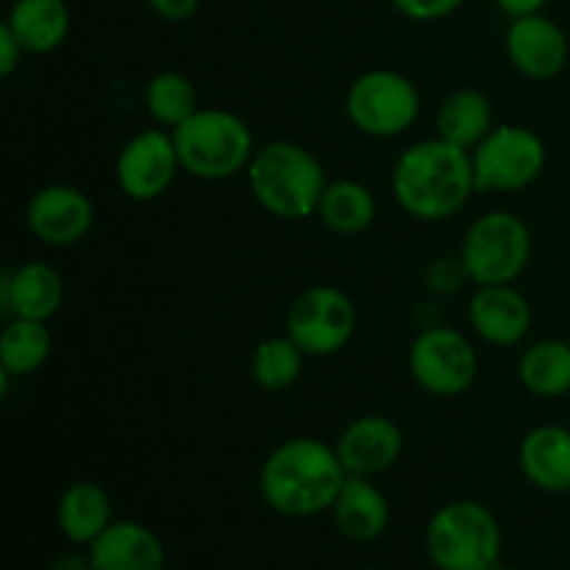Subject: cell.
<instances>
[{"label": "cell", "mask_w": 570, "mask_h": 570, "mask_svg": "<svg viewBox=\"0 0 570 570\" xmlns=\"http://www.w3.org/2000/svg\"><path fill=\"white\" fill-rule=\"evenodd\" d=\"M33 237L53 248L78 245L95 223V206L87 193L70 184H50L33 193L26 212Z\"/></svg>", "instance_id": "cell-12"}, {"label": "cell", "mask_w": 570, "mask_h": 570, "mask_svg": "<svg viewBox=\"0 0 570 570\" xmlns=\"http://www.w3.org/2000/svg\"><path fill=\"white\" fill-rule=\"evenodd\" d=\"M399 14L415 22H438L454 14L465 0H390Z\"/></svg>", "instance_id": "cell-28"}, {"label": "cell", "mask_w": 570, "mask_h": 570, "mask_svg": "<svg viewBox=\"0 0 570 570\" xmlns=\"http://www.w3.org/2000/svg\"><path fill=\"white\" fill-rule=\"evenodd\" d=\"M429 287L434 289V293H443V295H451V293H460L462 282L468 278L465 267H462V259H438L432 265V271H429Z\"/></svg>", "instance_id": "cell-29"}, {"label": "cell", "mask_w": 570, "mask_h": 570, "mask_svg": "<svg viewBox=\"0 0 570 570\" xmlns=\"http://www.w3.org/2000/svg\"><path fill=\"white\" fill-rule=\"evenodd\" d=\"M92 570H165L167 554L159 534L137 521H111L87 546Z\"/></svg>", "instance_id": "cell-17"}, {"label": "cell", "mask_w": 570, "mask_h": 570, "mask_svg": "<svg viewBox=\"0 0 570 570\" xmlns=\"http://www.w3.org/2000/svg\"><path fill=\"white\" fill-rule=\"evenodd\" d=\"M460 259L479 287L512 284L532 259V232L515 212H488L468 226Z\"/></svg>", "instance_id": "cell-6"}, {"label": "cell", "mask_w": 570, "mask_h": 570, "mask_svg": "<svg viewBox=\"0 0 570 570\" xmlns=\"http://www.w3.org/2000/svg\"><path fill=\"white\" fill-rule=\"evenodd\" d=\"M248 187L256 204L282 220H304L321 206L326 193V170L309 148L276 139L256 148L248 170Z\"/></svg>", "instance_id": "cell-3"}, {"label": "cell", "mask_w": 570, "mask_h": 570, "mask_svg": "<svg viewBox=\"0 0 570 570\" xmlns=\"http://www.w3.org/2000/svg\"><path fill=\"white\" fill-rule=\"evenodd\" d=\"M150 11L167 22H184L198 14L200 0H148Z\"/></svg>", "instance_id": "cell-30"}, {"label": "cell", "mask_w": 570, "mask_h": 570, "mask_svg": "<svg viewBox=\"0 0 570 570\" xmlns=\"http://www.w3.org/2000/svg\"><path fill=\"white\" fill-rule=\"evenodd\" d=\"M523 476L543 493H570V429L538 426L523 438L521 451Z\"/></svg>", "instance_id": "cell-18"}, {"label": "cell", "mask_w": 570, "mask_h": 570, "mask_svg": "<svg viewBox=\"0 0 570 570\" xmlns=\"http://www.w3.org/2000/svg\"><path fill=\"white\" fill-rule=\"evenodd\" d=\"M493 570H521V568H507V566H495Z\"/></svg>", "instance_id": "cell-34"}, {"label": "cell", "mask_w": 570, "mask_h": 570, "mask_svg": "<svg viewBox=\"0 0 570 570\" xmlns=\"http://www.w3.org/2000/svg\"><path fill=\"white\" fill-rule=\"evenodd\" d=\"M476 193L471 150L445 139L410 145L393 167V195L415 220L438 223L454 217Z\"/></svg>", "instance_id": "cell-2"}, {"label": "cell", "mask_w": 570, "mask_h": 570, "mask_svg": "<svg viewBox=\"0 0 570 570\" xmlns=\"http://www.w3.org/2000/svg\"><path fill=\"white\" fill-rule=\"evenodd\" d=\"M504 14L510 17H527L534 14V11H543L549 6V0H493Z\"/></svg>", "instance_id": "cell-32"}, {"label": "cell", "mask_w": 570, "mask_h": 570, "mask_svg": "<svg viewBox=\"0 0 570 570\" xmlns=\"http://www.w3.org/2000/svg\"><path fill=\"white\" fill-rule=\"evenodd\" d=\"M438 137L456 148L473 150L493 131V104L479 89H456L440 104L434 117Z\"/></svg>", "instance_id": "cell-22"}, {"label": "cell", "mask_w": 570, "mask_h": 570, "mask_svg": "<svg viewBox=\"0 0 570 570\" xmlns=\"http://www.w3.org/2000/svg\"><path fill=\"white\" fill-rule=\"evenodd\" d=\"M287 334L306 356L337 354L356 334L354 301L332 284H315L289 306Z\"/></svg>", "instance_id": "cell-10"}, {"label": "cell", "mask_w": 570, "mask_h": 570, "mask_svg": "<svg viewBox=\"0 0 570 570\" xmlns=\"http://www.w3.org/2000/svg\"><path fill=\"white\" fill-rule=\"evenodd\" d=\"M410 373L421 390L438 399L468 393L479 376V356L471 340L449 326H432L410 345Z\"/></svg>", "instance_id": "cell-9"}, {"label": "cell", "mask_w": 570, "mask_h": 570, "mask_svg": "<svg viewBox=\"0 0 570 570\" xmlns=\"http://www.w3.org/2000/svg\"><path fill=\"white\" fill-rule=\"evenodd\" d=\"M22 53H26V48H22L20 39L14 37V31L3 22V26H0V76L9 78L11 72L17 70V65H20Z\"/></svg>", "instance_id": "cell-31"}, {"label": "cell", "mask_w": 570, "mask_h": 570, "mask_svg": "<svg viewBox=\"0 0 570 570\" xmlns=\"http://www.w3.org/2000/svg\"><path fill=\"white\" fill-rule=\"evenodd\" d=\"M111 499L98 482H72L56 504V523L70 543L89 546L111 527Z\"/></svg>", "instance_id": "cell-20"}, {"label": "cell", "mask_w": 570, "mask_h": 570, "mask_svg": "<svg viewBox=\"0 0 570 570\" xmlns=\"http://www.w3.org/2000/svg\"><path fill=\"white\" fill-rule=\"evenodd\" d=\"M53 340L42 321L11 317L0 334V367L11 376H28L48 362Z\"/></svg>", "instance_id": "cell-25"}, {"label": "cell", "mask_w": 570, "mask_h": 570, "mask_svg": "<svg viewBox=\"0 0 570 570\" xmlns=\"http://www.w3.org/2000/svg\"><path fill=\"white\" fill-rule=\"evenodd\" d=\"M181 170L200 181H223L248 170L256 154L248 122L226 109H198L173 128Z\"/></svg>", "instance_id": "cell-4"}, {"label": "cell", "mask_w": 570, "mask_h": 570, "mask_svg": "<svg viewBox=\"0 0 570 570\" xmlns=\"http://www.w3.org/2000/svg\"><path fill=\"white\" fill-rule=\"evenodd\" d=\"M360 570H376V568H360Z\"/></svg>", "instance_id": "cell-35"}, {"label": "cell", "mask_w": 570, "mask_h": 570, "mask_svg": "<svg viewBox=\"0 0 570 570\" xmlns=\"http://www.w3.org/2000/svg\"><path fill=\"white\" fill-rule=\"evenodd\" d=\"M345 115L367 137H401L421 115V92L404 72L379 67L354 78L345 95Z\"/></svg>", "instance_id": "cell-7"}, {"label": "cell", "mask_w": 570, "mask_h": 570, "mask_svg": "<svg viewBox=\"0 0 570 570\" xmlns=\"http://www.w3.org/2000/svg\"><path fill=\"white\" fill-rule=\"evenodd\" d=\"M468 321L484 343L507 348L527 340L532 328V306L527 295L518 293L512 284H490V287H476V293L471 295Z\"/></svg>", "instance_id": "cell-16"}, {"label": "cell", "mask_w": 570, "mask_h": 570, "mask_svg": "<svg viewBox=\"0 0 570 570\" xmlns=\"http://www.w3.org/2000/svg\"><path fill=\"white\" fill-rule=\"evenodd\" d=\"M306 354L301 345L295 343L289 334L284 337H267L262 340L250 356V373L254 382L267 393H282V390L293 387L304 373Z\"/></svg>", "instance_id": "cell-26"}, {"label": "cell", "mask_w": 570, "mask_h": 570, "mask_svg": "<svg viewBox=\"0 0 570 570\" xmlns=\"http://www.w3.org/2000/svg\"><path fill=\"white\" fill-rule=\"evenodd\" d=\"M145 109L159 126L173 131L200 109L195 83L184 72H156L148 87H145Z\"/></svg>", "instance_id": "cell-27"}, {"label": "cell", "mask_w": 570, "mask_h": 570, "mask_svg": "<svg viewBox=\"0 0 570 570\" xmlns=\"http://www.w3.org/2000/svg\"><path fill=\"white\" fill-rule=\"evenodd\" d=\"M50 570H92L89 554H78V551H67V554L56 557Z\"/></svg>", "instance_id": "cell-33"}, {"label": "cell", "mask_w": 570, "mask_h": 570, "mask_svg": "<svg viewBox=\"0 0 570 570\" xmlns=\"http://www.w3.org/2000/svg\"><path fill=\"white\" fill-rule=\"evenodd\" d=\"M65 304V282L59 271L45 262H22L20 267H6L0 276V312L6 321L48 323Z\"/></svg>", "instance_id": "cell-15"}, {"label": "cell", "mask_w": 570, "mask_h": 570, "mask_svg": "<svg viewBox=\"0 0 570 570\" xmlns=\"http://www.w3.org/2000/svg\"><path fill=\"white\" fill-rule=\"evenodd\" d=\"M340 532L356 543H373L390 527V504L367 476H348L332 507Z\"/></svg>", "instance_id": "cell-19"}, {"label": "cell", "mask_w": 570, "mask_h": 570, "mask_svg": "<svg viewBox=\"0 0 570 570\" xmlns=\"http://www.w3.org/2000/svg\"><path fill=\"white\" fill-rule=\"evenodd\" d=\"M181 170L178 161L176 142L173 134L159 131V128H148L139 131L122 145L120 156H117V187L122 195L131 200H156L170 189L176 181V173Z\"/></svg>", "instance_id": "cell-11"}, {"label": "cell", "mask_w": 570, "mask_h": 570, "mask_svg": "<svg viewBox=\"0 0 570 570\" xmlns=\"http://www.w3.org/2000/svg\"><path fill=\"white\" fill-rule=\"evenodd\" d=\"M348 476H379L401 460L404 434L384 415H362L343 429L334 443Z\"/></svg>", "instance_id": "cell-14"}, {"label": "cell", "mask_w": 570, "mask_h": 570, "mask_svg": "<svg viewBox=\"0 0 570 570\" xmlns=\"http://www.w3.org/2000/svg\"><path fill=\"white\" fill-rule=\"evenodd\" d=\"M423 543L438 570H493L501 566L504 534L490 507L465 499L434 512Z\"/></svg>", "instance_id": "cell-5"}, {"label": "cell", "mask_w": 570, "mask_h": 570, "mask_svg": "<svg viewBox=\"0 0 570 570\" xmlns=\"http://www.w3.org/2000/svg\"><path fill=\"white\" fill-rule=\"evenodd\" d=\"M348 471L337 449L317 438H293L267 454L259 471V493L284 518H312L328 512Z\"/></svg>", "instance_id": "cell-1"}, {"label": "cell", "mask_w": 570, "mask_h": 570, "mask_svg": "<svg viewBox=\"0 0 570 570\" xmlns=\"http://www.w3.org/2000/svg\"><path fill=\"white\" fill-rule=\"evenodd\" d=\"M507 56L521 76L532 81H551L568 67V33L543 11L512 17L507 28Z\"/></svg>", "instance_id": "cell-13"}, {"label": "cell", "mask_w": 570, "mask_h": 570, "mask_svg": "<svg viewBox=\"0 0 570 570\" xmlns=\"http://www.w3.org/2000/svg\"><path fill=\"white\" fill-rule=\"evenodd\" d=\"M70 6L65 0H14L6 26L14 31L26 53H53L70 33Z\"/></svg>", "instance_id": "cell-21"}, {"label": "cell", "mask_w": 570, "mask_h": 570, "mask_svg": "<svg viewBox=\"0 0 570 570\" xmlns=\"http://www.w3.org/2000/svg\"><path fill=\"white\" fill-rule=\"evenodd\" d=\"M317 217L323 226L337 234H362L376 220V198L365 184L343 178L326 187L317 206Z\"/></svg>", "instance_id": "cell-24"}, {"label": "cell", "mask_w": 570, "mask_h": 570, "mask_svg": "<svg viewBox=\"0 0 570 570\" xmlns=\"http://www.w3.org/2000/svg\"><path fill=\"white\" fill-rule=\"evenodd\" d=\"M518 379L538 399H560L570 393V343L540 340L523 351Z\"/></svg>", "instance_id": "cell-23"}, {"label": "cell", "mask_w": 570, "mask_h": 570, "mask_svg": "<svg viewBox=\"0 0 570 570\" xmlns=\"http://www.w3.org/2000/svg\"><path fill=\"white\" fill-rule=\"evenodd\" d=\"M546 142L527 126H495L471 150L479 193H515L546 170Z\"/></svg>", "instance_id": "cell-8"}]
</instances>
